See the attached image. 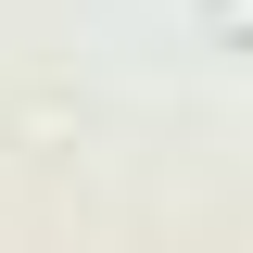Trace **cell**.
I'll return each mask as SVG.
<instances>
[{
    "instance_id": "1",
    "label": "cell",
    "mask_w": 253,
    "mask_h": 253,
    "mask_svg": "<svg viewBox=\"0 0 253 253\" xmlns=\"http://www.w3.org/2000/svg\"><path fill=\"white\" fill-rule=\"evenodd\" d=\"M215 26H228V38H253V0H215Z\"/></svg>"
}]
</instances>
